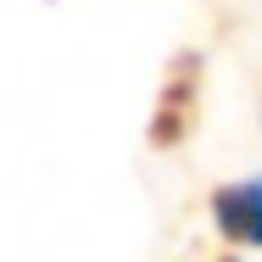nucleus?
<instances>
[{
    "label": "nucleus",
    "instance_id": "1",
    "mask_svg": "<svg viewBox=\"0 0 262 262\" xmlns=\"http://www.w3.org/2000/svg\"><path fill=\"white\" fill-rule=\"evenodd\" d=\"M201 56L195 51H179L167 61V78H162L157 90V112H151V145L157 151H173V145H184L190 140V128H195V117H201Z\"/></svg>",
    "mask_w": 262,
    "mask_h": 262
},
{
    "label": "nucleus",
    "instance_id": "2",
    "mask_svg": "<svg viewBox=\"0 0 262 262\" xmlns=\"http://www.w3.org/2000/svg\"><path fill=\"white\" fill-rule=\"evenodd\" d=\"M212 223L229 246H262V179L217 184L212 190Z\"/></svg>",
    "mask_w": 262,
    "mask_h": 262
}]
</instances>
